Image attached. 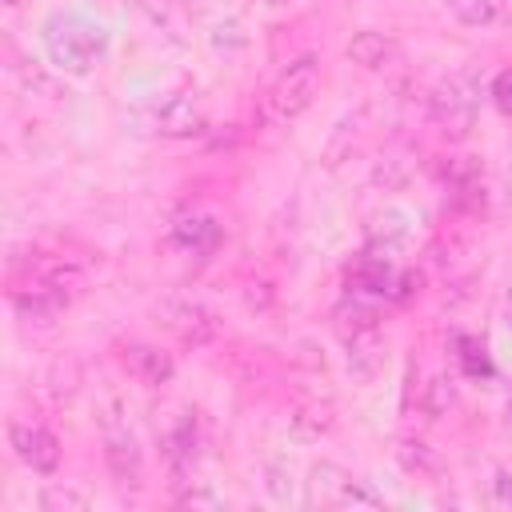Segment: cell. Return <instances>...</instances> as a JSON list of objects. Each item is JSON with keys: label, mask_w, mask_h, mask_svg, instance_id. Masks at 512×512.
<instances>
[{"label": "cell", "mask_w": 512, "mask_h": 512, "mask_svg": "<svg viewBox=\"0 0 512 512\" xmlns=\"http://www.w3.org/2000/svg\"><path fill=\"white\" fill-rule=\"evenodd\" d=\"M316 92H320V64H316V56H296L268 84V92H264V116L272 124H288V120H296L300 112L312 108Z\"/></svg>", "instance_id": "6da1fadb"}, {"label": "cell", "mask_w": 512, "mask_h": 512, "mask_svg": "<svg viewBox=\"0 0 512 512\" xmlns=\"http://www.w3.org/2000/svg\"><path fill=\"white\" fill-rule=\"evenodd\" d=\"M44 44L56 68L64 72H92L104 56V32L80 16H56L44 24Z\"/></svg>", "instance_id": "7a4b0ae2"}, {"label": "cell", "mask_w": 512, "mask_h": 512, "mask_svg": "<svg viewBox=\"0 0 512 512\" xmlns=\"http://www.w3.org/2000/svg\"><path fill=\"white\" fill-rule=\"evenodd\" d=\"M432 124L448 140H464L476 124V96L464 80H448L432 92Z\"/></svg>", "instance_id": "3957f363"}, {"label": "cell", "mask_w": 512, "mask_h": 512, "mask_svg": "<svg viewBox=\"0 0 512 512\" xmlns=\"http://www.w3.org/2000/svg\"><path fill=\"white\" fill-rule=\"evenodd\" d=\"M8 444L12 452L32 468V472H56L60 464V440L40 428V424H24V420H12L8 424Z\"/></svg>", "instance_id": "277c9868"}, {"label": "cell", "mask_w": 512, "mask_h": 512, "mask_svg": "<svg viewBox=\"0 0 512 512\" xmlns=\"http://www.w3.org/2000/svg\"><path fill=\"white\" fill-rule=\"evenodd\" d=\"M120 364L128 368V376H136L148 388H160L172 376V356L152 348V344H124L120 348Z\"/></svg>", "instance_id": "5b68a950"}, {"label": "cell", "mask_w": 512, "mask_h": 512, "mask_svg": "<svg viewBox=\"0 0 512 512\" xmlns=\"http://www.w3.org/2000/svg\"><path fill=\"white\" fill-rule=\"evenodd\" d=\"M156 128L164 136H196L204 132V112L188 100V96H168L164 104H156Z\"/></svg>", "instance_id": "8992f818"}, {"label": "cell", "mask_w": 512, "mask_h": 512, "mask_svg": "<svg viewBox=\"0 0 512 512\" xmlns=\"http://www.w3.org/2000/svg\"><path fill=\"white\" fill-rule=\"evenodd\" d=\"M448 12L464 28H500V24H512V0H448Z\"/></svg>", "instance_id": "52a82bcc"}, {"label": "cell", "mask_w": 512, "mask_h": 512, "mask_svg": "<svg viewBox=\"0 0 512 512\" xmlns=\"http://www.w3.org/2000/svg\"><path fill=\"white\" fill-rule=\"evenodd\" d=\"M168 328L184 340V344H208L212 340V332H216V324H212V316L200 308V304H176V308H168Z\"/></svg>", "instance_id": "ba28073f"}, {"label": "cell", "mask_w": 512, "mask_h": 512, "mask_svg": "<svg viewBox=\"0 0 512 512\" xmlns=\"http://www.w3.org/2000/svg\"><path fill=\"white\" fill-rule=\"evenodd\" d=\"M392 52H396V44L384 32H356L348 40V56L356 64H364V68H384L392 60Z\"/></svg>", "instance_id": "9c48e42d"}, {"label": "cell", "mask_w": 512, "mask_h": 512, "mask_svg": "<svg viewBox=\"0 0 512 512\" xmlns=\"http://www.w3.org/2000/svg\"><path fill=\"white\" fill-rule=\"evenodd\" d=\"M108 468L120 484H140V452L132 436H112L108 440Z\"/></svg>", "instance_id": "30bf717a"}, {"label": "cell", "mask_w": 512, "mask_h": 512, "mask_svg": "<svg viewBox=\"0 0 512 512\" xmlns=\"http://www.w3.org/2000/svg\"><path fill=\"white\" fill-rule=\"evenodd\" d=\"M40 508L44 512H88V496H80L72 488H48L40 496Z\"/></svg>", "instance_id": "8fae6325"}, {"label": "cell", "mask_w": 512, "mask_h": 512, "mask_svg": "<svg viewBox=\"0 0 512 512\" xmlns=\"http://www.w3.org/2000/svg\"><path fill=\"white\" fill-rule=\"evenodd\" d=\"M492 100H496V108L512 120V68H504V72L492 80Z\"/></svg>", "instance_id": "7c38bea8"}, {"label": "cell", "mask_w": 512, "mask_h": 512, "mask_svg": "<svg viewBox=\"0 0 512 512\" xmlns=\"http://www.w3.org/2000/svg\"><path fill=\"white\" fill-rule=\"evenodd\" d=\"M492 500H496V508H512V472H496Z\"/></svg>", "instance_id": "4fadbf2b"}, {"label": "cell", "mask_w": 512, "mask_h": 512, "mask_svg": "<svg viewBox=\"0 0 512 512\" xmlns=\"http://www.w3.org/2000/svg\"><path fill=\"white\" fill-rule=\"evenodd\" d=\"M504 316H508V328H512V288H508V296H504Z\"/></svg>", "instance_id": "5bb4252c"}, {"label": "cell", "mask_w": 512, "mask_h": 512, "mask_svg": "<svg viewBox=\"0 0 512 512\" xmlns=\"http://www.w3.org/2000/svg\"><path fill=\"white\" fill-rule=\"evenodd\" d=\"M264 4H284V0H264Z\"/></svg>", "instance_id": "9a60e30c"}]
</instances>
